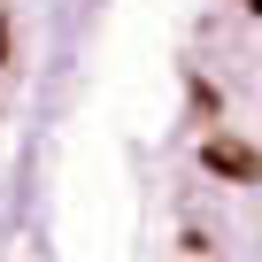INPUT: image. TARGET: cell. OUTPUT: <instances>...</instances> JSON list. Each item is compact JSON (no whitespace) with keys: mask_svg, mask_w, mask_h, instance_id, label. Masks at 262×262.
Here are the masks:
<instances>
[{"mask_svg":"<svg viewBox=\"0 0 262 262\" xmlns=\"http://www.w3.org/2000/svg\"><path fill=\"white\" fill-rule=\"evenodd\" d=\"M254 162H262V0H254Z\"/></svg>","mask_w":262,"mask_h":262,"instance_id":"obj_1","label":"cell"},{"mask_svg":"<svg viewBox=\"0 0 262 262\" xmlns=\"http://www.w3.org/2000/svg\"><path fill=\"white\" fill-rule=\"evenodd\" d=\"M0 70H8V16H0Z\"/></svg>","mask_w":262,"mask_h":262,"instance_id":"obj_2","label":"cell"}]
</instances>
